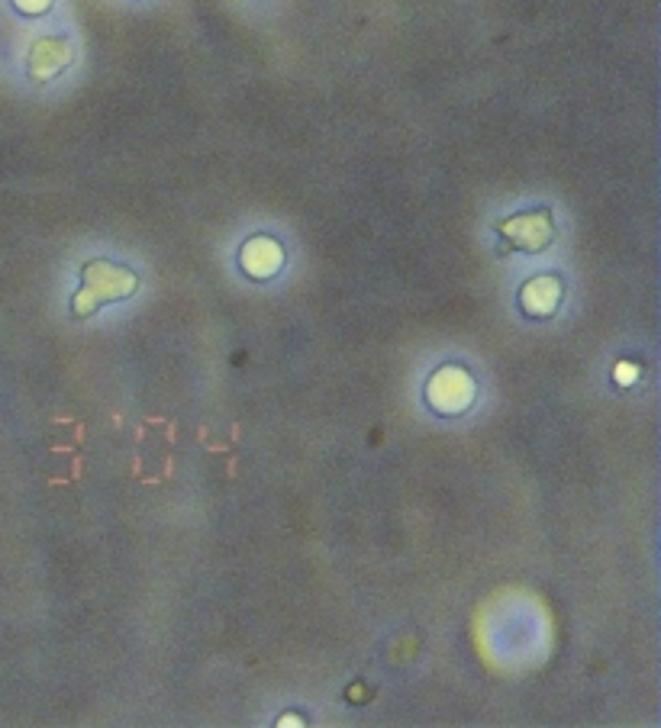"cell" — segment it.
<instances>
[{"instance_id":"obj_6","label":"cell","mask_w":661,"mask_h":728,"mask_svg":"<svg viewBox=\"0 0 661 728\" xmlns=\"http://www.w3.org/2000/svg\"><path fill=\"white\" fill-rule=\"evenodd\" d=\"M523 303L529 313H549L558 303V281L555 278H536L533 284H526Z\"/></svg>"},{"instance_id":"obj_3","label":"cell","mask_w":661,"mask_h":728,"mask_svg":"<svg viewBox=\"0 0 661 728\" xmlns=\"http://www.w3.org/2000/svg\"><path fill=\"white\" fill-rule=\"evenodd\" d=\"M71 62V46L68 39H39L30 49V75L36 81H49Z\"/></svg>"},{"instance_id":"obj_4","label":"cell","mask_w":661,"mask_h":728,"mask_svg":"<svg viewBox=\"0 0 661 728\" xmlns=\"http://www.w3.org/2000/svg\"><path fill=\"white\" fill-rule=\"evenodd\" d=\"M458 390H471V381L455 368H445L433 377V384H429V400H433L442 413H452L458 406H465L468 397H458Z\"/></svg>"},{"instance_id":"obj_5","label":"cell","mask_w":661,"mask_h":728,"mask_svg":"<svg viewBox=\"0 0 661 728\" xmlns=\"http://www.w3.org/2000/svg\"><path fill=\"white\" fill-rule=\"evenodd\" d=\"M242 265H246L249 274L255 278H268L281 268V245L271 239H252L246 249H242Z\"/></svg>"},{"instance_id":"obj_2","label":"cell","mask_w":661,"mask_h":728,"mask_svg":"<svg viewBox=\"0 0 661 728\" xmlns=\"http://www.w3.org/2000/svg\"><path fill=\"white\" fill-rule=\"evenodd\" d=\"M500 232H504V239H510L516 249L539 252L552 242L555 229H552L549 210H536V213H520V216H513V220L500 223Z\"/></svg>"},{"instance_id":"obj_1","label":"cell","mask_w":661,"mask_h":728,"mask_svg":"<svg viewBox=\"0 0 661 728\" xmlns=\"http://www.w3.org/2000/svg\"><path fill=\"white\" fill-rule=\"evenodd\" d=\"M133 287H136V278L129 271L113 268L107 261H94V265L84 268V290L78 294L75 307H78V313H88L104 300L126 297Z\"/></svg>"},{"instance_id":"obj_7","label":"cell","mask_w":661,"mask_h":728,"mask_svg":"<svg viewBox=\"0 0 661 728\" xmlns=\"http://www.w3.org/2000/svg\"><path fill=\"white\" fill-rule=\"evenodd\" d=\"M52 0H17V7L23 13H42V10H49Z\"/></svg>"}]
</instances>
